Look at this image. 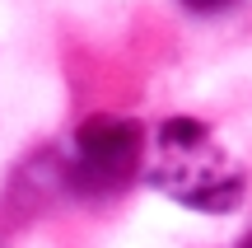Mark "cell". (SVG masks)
Listing matches in <instances>:
<instances>
[{
    "label": "cell",
    "instance_id": "obj_4",
    "mask_svg": "<svg viewBox=\"0 0 252 248\" xmlns=\"http://www.w3.org/2000/svg\"><path fill=\"white\" fill-rule=\"evenodd\" d=\"M243 248H252V234H248V239H243Z\"/></svg>",
    "mask_w": 252,
    "mask_h": 248
},
{
    "label": "cell",
    "instance_id": "obj_3",
    "mask_svg": "<svg viewBox=\"0 0 252 248\" xmlns=\"http://www.w3.org/2000/svg\"><path fill=\"white\" fill-rule=\"evenodd\" d=\"M187 5H196V9H215V5H229V0H187Z\"/></svg>",
    "mask_w": 252,
    "mask_h": 248
},
{
    "label": "cell",
    "instance_id": "obj_2",
    "mask_svg": "<svg viewBox=\"0 0 252 248\" xmlns=\"http://www.w3.org/2000/svg\"><path fill=\"white\" fill-rule=\"evenodd\" d=\"M145 155V131L131 117H89L75 131V169L70 178L84 192H117L135 178Z\"/></svg>",
    "mask_w": 252,
    "mask_h": 248
},
{
    "label": "cell",
    "instance_id": "obj_1",
    "mask_svg": "<svg viewBox=\"0 0 252 248\" xmlns=\"http://www.w3.org/2000/svg\"><path fill=\"white\" fill-rule=\"evenodd\" d=\"M145 178L163 197L191 206V211H210V215L238 211L243 206V192H248L243 169L224 155V145L196 117H168L159 127L154 159L145 169Z\"/></svg>",
    "mask_w": 252,
    "mask_h": 248
}]
</instances>
